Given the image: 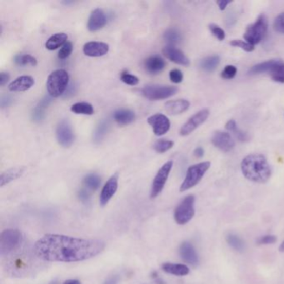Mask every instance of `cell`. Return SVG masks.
<instances>
[{"label":"cell","mask_w":284,"mask_h":284,"mask_svg":"<svg viewBox=\"0 0 284 284\" xmlns=\"http://www.w3.org/2000/svg\"><path fill=\"white\" fill-rule=\"evenodd\" d=\"M174 145L172 140L159 139L153 145V149L158 153H166L167 151L170 150Z\"/></svg>","instance_id":"e575fe53"},{"label":"cell","mask_w":284,"mask_h":284,"mask_svg":"<svg viewBox=\"0 0 284 284\" xmlns=\"http://www.w3.org/2000/svg\"><path fill=\"white\" fill-rule=\"evenodd\" d=\"M104 248V242L99 239L48 234L35 243L33 252L38 258L47 262H74L94 258Z\"/></svg>","instance_id":"6da1fadb"},{"label":"cell","mask_w":284,"mask_h":284,"mask_svg":"<svg viewBox=\"0 0 284 284\" xmlns=\"http://www.w3.org/2000/svg\"><path fill=\"white\" fill-rule=\"evenodd\" d=\"M277 241V238L273 235H266V236L261 237L258 239L259 244H273Z\"/></svg>","instance_id":"f6af8a7d"},{"label":"cell","mask_w":284,"mask_h":284,"mask_svg":"<svg viewBox=\"0 0 284 284\" xmlns=\"http://www.w3.org/2000/svg\"><path fill=\"white\" fill-rule=\"evenodd\" d=\"M166 63L159 55H152L150 57L145 59V68L147 72L151 75H157L162 72L165 68Z\"/></svg>","instance_id":"ffe728a7"},{"label":"cell","mask_w":284,"mask_h":284,"mask_svg":"<svg viewBox=\"0 0 284 284\" xmlns=\"http://www.w3.org/2000/svg\"><path fill=\"white\" fill-rule=\"evenodd\" d=\"M226 129L228 130V131L231 132L235 138L240 141V142H247L250 140V136L247 133H245L243 130H241L238 127L236 122L234 119H231V120L228 121V122L226 123Z\"/></svg>","instance_id":"f1b7e54d"},{"label":"cell","mask_w":284,"mask_h":284,"mask_svg":"<svg viewBox=\"0 0 284 284\" xmlns=\"http://www.w3.org/2000/svg\"><path fill=\"white\" fill-rule=\"evenodd\" d=\"M209 29L212 34L214 35L216 39H218L219 41H222V40L225 39V32H224L223 29H221L220 27L216 25V24H210Z\"/></svg>","instance_id":"ab89813d"},{"label":"cell","mask_w":284,"mask_h":284,"mask_svg":"<svg viewBox=\"0 0 284 284\" xmlns=\"http://www.w3.org/2000/svg\"><path fill=\"white\" fill-rule=\"evenodd\" d=\"M217 4L219 5L220 10H224L227 8V5L231 4V2L230 1H225V0H220V1H218Z\"/></svg>","instance_id":"681fc988"},{"label":"cell","mask_w":284,"mask_h":284,"mask_svg":"<svg viewBox=\"0 0 284 284\" xmlns=\"http://www.w3.org/2000/svg\"><path fill=\"white\" fill-rule=\"evenodd\" d=\"M24 173V168L23 167L9 168L8 170L5 171L0 176V186L4 187L9 183L17 180Z\"/></svg>","instance_id":"cb8c5ba5"},{"label":"cell","mask_w":284,"mask_h":284,"mask_svg":"<svg viewBox=\"0 0 284 284\" xmlns=\"http://www.w3.org/2000/svg\"><path fill=\"white\" fill-rule=\"evenodd\" d=\"M227 241L228 244L236 250V251H243L244 250V243L238 235L230 234L227 235Z\"/></svg>","instance_id":"d590c367"},{"label":"cell","mask_w":284,"mask_h":284,"mask_svg":"<svg viewBox=\"0 0 284 284\" xmlns=\"http://www.w3.org/2000/svg\"><path fill=\"white\" fill-rule=\"evenodd\" d=\"M83 184L87 189L92 191L97 190L101 184L100 177L95 173H90L83 179Z\"/></svg>","instance_id":"836d02e7"},{"label":"cell","mask_w":284,"mask_h":284,"mask_svg":"<svg viewBox=\"0 0 284 284\" xmlns=\"http://www.w3.org/2000/svg\"><path fill=\"white\" fill-rule=\"evenodd\" d=\"M13 62L17 66H34L37 65L38 62L36 58L30 55H17L13 59Z\"/></svg>","instance_id":"d6a6232c"},{"label":"cell","mask_w":284,"mask_h":284,"mask_svg":"<svg viewBox=\"0 0 284 284\" xmlns=\"http://www.w3.org/2000/svg\"><path fill=\"white\" fill-rule=\"evenodd\" d=\"M162 52L167 59L173 62L174 64L182 66H188L190 64L189 59L184 55V52L176 47L167 45L163 48Z\"/></svg>","instance_id":"2e32d148"},{"label":"cell","mask_w":284,"mask_h":284,"mask_svg":"<svg viewBox=\"0 0 284 284\" xmlns=\"http://www.w3.org/2000/svg\"><path fill=\"white\" fill-rule=\"evenodd\" d=\"M68 83L69 75L66 70H55L47 79L46 87L48 95L52 98L62 96L68 88Z\"/></svg>","instance_id":"277c9868"},{"label":"cell","mask_w":284,"mask_h":284,"mask_svg":"<svg viewBox=\"0 0 284 284\" xmlns=\"http://www.w3.org/2000/svg\"><path fill=\"white\" fill-rule=\"evenodd\" d=\"M52 97L45 96L36 105L32 114V118L34 122H40L44 120L47 108L52 103Z\"/></svg>","instance_id":"603a6c76"},{"label":"cell","mask_w":284,"mask_h":284,"mask_svg":"<svg viewBox=\"0 0 284 284\" xmlns=\"http://www.w3.org/2000/svg\"><path fill=\"white\" fill-rule=\"evenodd\" d=\"M35 81L33 77L29 75H23L17 77V79L9 84V90L11 92H24L30 90L34 85Z\"/></svg>","instance_id":"d6986e66"},{"label":"cell","mask_w":284,"mask_h":284,"mask_svg":"<svg viewBox=\"0 0 284 284\" xmlns=\"http://www.w3.org/2000/svg\"><path fill=\"white\" fill-rule=\"evenodd\" d=\"M10 76L9 73L1 72L0 73V86H5L8 82H9Z\"/></svg>","instance_id":"7dc6e473"},{"label":"cell","mask_w":284,"mask_h":284,"mask_svg":"<svg viewBox=\"0 0 284 284\" xmlns=\"http://www.w3.org/2000/svg\"><path fill=\"white\" fill-rule=\"evenodd\" d=\"M273 29L276 32L284 34V13L276 17L273 23Z\"/></svg>","instance_id":"b9f144b4"},{"label":"cell","mask_w":284,"mask_h":284,"mask_svg":"<svg viewBox=\"0 0 284 284\" xmlns=\"http://www.w3.org/2000/svg\"><path fill=\"white\" fill-rule=\"evenodd\" d=\"M13 102L11 97L7 94H4L1 96V100H0V103H1V107L6 108L9 107V105L11 104Z\"/></svg>","instance_id":"bcb514c9"},{"label":"cell","mask_w":284,"mask_h":284,"mask_svg":"<svg viewBox=\"0 0 284 284\" xmlns=\"http://www.w3.org/2000/svg\"><path fill=\"white\" fill-rule=\"evenodd\" d=\"M120 79L122 83H125V84L129 86H136L139 83V79L138 77L131 75L130 73L127 72V71H123V72L121 73Z\"/></svg>","instance_id":"8d00e7d4"},{"label":"cell","mask_w":284,"mask_h":284,"mask_svg":"<svg viewBox=\"0 0 284 284\" xmlns=\"http://www.w3.org/2000/svg\"><path fill=\"white\" fill-rule=\"evenodd\" d=\"M52 284H57V283H56V282H54V283H52Z\"/></svg>","instance_id":"db71d44e"},{"label":"cell","mask_w":284,"mask_h":284,"mask_svg":"<svg viewBox=\"0 0 284 284\" xmlns=\"http://www.w3.org/2000/svg\"><path fill=\"white\" fill-rule=\"evenodd\" d=\"M268 26L267 17L264 14H261L258 16L255 23L247 26L245 31L244 40L254 46L255 44H259L267 33Z\"/></svg>","instance_id":"52a82bcc"},{"label":"cell","mask_w":284,"mask_h":284,"mask_svg":"<svg viewBox=\"0 0 284 284\" xmlns=\"http://www.w3.org/2000/svg\"><path fill=\"white\" fill-rule=\"evenodd\" d=\"M147 121L153 129V134L156 136L164 135L170 129V121L168 119V117L164 114H153L148 118Z\"/></svg>","instance_id":"4fadbf2b"},{"label":"cell","mask_w":284,"mask_h":284,"mask_svg":"<svg viewBox=\"0 0 284 284\" xmlns=\"http://www.w3.org/2000/svg\"><path fill=\"white\" fill-rule=\"evenodd\" d=\"M58 143L64 148H69L75 142V134L70 122L66 119L59 122L56 128Z\"/></svg>","instance_id":"8fae6325"},{"label":"cell","mask_w":284,"mask_h":284,"mask_svg":"<svg viewBox=\"0 0 284 284\" xmlns=\"http://www.w3.org/2000/svg\"><path fill=\"white\" fill-rule=\"evenodd\" d=\"M73 48H74V46H73L72 43L71 42H67L64 46L60 48V50H59V54H58V58L63 60V59L69 57L70 55L72 54Z\"/></svg>","instance_id":"74e56055"},{"label":"cell","mask_w":284,"mask_h":284,"mask_svg":"<svg viewBox=\"0 0 284 284\" xmlns=\"http://www.w3.org/2000/svg\"><path fill=\"white\" fill-rule=\"evenodd\" d=\"M237 68L234 65L226 66L224 69L222 71L221 76L224 79H232L237 75Z\"/></svg>","instance_id":"60d3db41"},{"label":"cell","mask_w":284,"mask_h":284,"mask_svg":"<svg viewBox=\"0 0 284 284\" xmlns=\"http://www.w3.org/2000/svg\"><path fill=\"white\" fill-rule=\"evenodd\" d=\"M230 44H231L233 47L240 48L241 49H243V50L246 51V52H253V51L254 50V45L248 44L247 42L243 41V40H234L231 41Z\"/></svg>","instance_id":"f35d334b"},{"label":"cell","mask_w":284,"mask_h":284,"mask_svg":"<svg viewBox=\"0 0 284 284\" xmlns=\"http://www.w3.org/2000/svg\"><path fill=\"white\" fill-rule=\"evenodd\" d=\"M70 110L75 114H83V115H92L94 113L93 105L86 102H79L73 104L70 108Z\"/></svg>","instance_id":"1f68e13d"},{"label":"cell","mask_w":284,"mask_h":284,"mask_svg":"<svg viewBox=\"0 0 284 284\" xmlns=\"http://www.w3.org/2000/svg\"><path fill=\"white\" fill-rule=\"evenodd\" d=\"M251 75L269 74L273 81L284 83V62L280 59H271L253 66L248 71Z\"/></svg>","instance_id":"3957f363"},{"label":"cell","mask_w":284,"mask_h":284,"mask_svg":"<svg viewBox=\"0 0 284 284\" xmlns=\"http://www.w3.org/2000/svg\"><path fill=\"white\" fill-rule=\"evenodd\" d=\"M164 41L168 43V45L174 46L176 44H180L183 40V37H182L181 33L179 29L170 28L164 32Z\"/></svg>","instance_id":"4dcf8cb0"},{"label":"cell","mask_w":284,"mask_h":284,"mask_svg":"<svg viewBox=\"0 0 284 284\" xmlns=\"http://www.w3.org/2000/svg\"><path fill=\"white\" fill-rule=\"evenodd\" d=\"M194 202V196L188 195L179 204L174 212V219L177 224L184 225L193 218Z\"/></svg>","instance_id":"9c48e42d"},{"label":"cell","mask_w":284,"mask_h":284,"mask_svg":"<svg viewBox=\"0 0 284 284\" xmlns=\"http://www.w3.org/2000/svg\"><path fill=\"white\" fill-rule=\"evenodd\" d=\"M180 254L184 262L192 266H196L199 263V257L195 248L188 242L182 243L180 248Z\"/></svg>","instance_id":"44dd1931"},{"label":"cell","mask_w":284,"mask_h":284,"mask_svg":"<svg viewBox=\"0 0 284 284\" xmlns=\"http://www.w3.org/2000/svg\"><path fill=\"white\" fill-rule=\"evenodd\" d=\"M107 16L103 9H95L90 13L88 21H87V29L90 32H97L103 29L107 24Z\"/></svg>","instance_id":"ac0fdd59"},{"label":"cell","mask_w":284,"mask_h":284,"mask_svg":"<svg viewBox=\"0 0 284 284\" xmlns=\"http://www.w3.org/2000/svg\"><path fill=\"white\" fill-rule=\"evenodd\" d=\"M64 284H81V282H80V281H79V280L71 279L66 281Z\"/></svg>","instance_id":"816d5d0a"},{"label":"cell","mask_w":284,"mask_h":284,"mask_svg":"<svg viewBox=\"0 0 284 284\" xmlns=\"http://www.w3.org/2000/svg\"><path fill=\"white\" fill-rule=\"evenodd\" d=\"M162 269L165 273L175 276H186L189 273V269L186 265L180 263L165 262L162 265Z\"/></svg>","instance_id":"4316f807"},{"label":"cell","mask_w":284,"mask_h":284,"mask_svg":"<svg viewBox=\"0 0 284 284\" xmlns=\"http://www.w3.org/2000/svg\"><path fill=\"white\" fill-rule=\"evenodd\" d=\"M78 196H79V199H80V201L83 202V203H90V199H91L90 192H88V190H87V189H85V188H83L81 190H79Z\"/></svg>","instance_id":"ee69618b"},{"label":"cell","mask_w":284,"mask_h":284,"mask_svg":"<svg viewBox=\"0 0 284 284\" xmlns=\"http://www.w3.org/2000/svg\"><path fill=\"white\" fill-rule=\"evenodd\" d=\"M245 177L250 181L264 184L271 176V168L267 158L262 154H250L241 163Z\"/></svg>","instance_id":"7a4b0ae2"},{"label":"cell","mask_w":284,"mask_h":284,"mask_svg":"<svg viewBox=\"0 0 284 284\" xmlns=\"http://www.w3.org/2000/svg\"><path fill=\"white\" fill-rule=\"evenodd\" d=\"M173 161H168L159 168V170L157 171L151 187V199H155L162 192L173 168Z\"/></svg>","instance_id":"30bf717a"},{"label":"cell","mask_w":284,"mask_h":284,"mask_svg":"<svg viewBox=\"0 0 284 284\" xmlns=\"http://www.w3.org/2000/svg\"><path fill=\"white\" fill-rule=\"evenodd\" d=\"M135 114L130 110H118L114 112V119L118 125H128L135 120Z\"/></svg>","instance_id":"484cf974"},{"label":"cell","mask_w":284,"mask_h":284,"mask_svg":"<svg viewBox=\"0 0 284 284\" xmlns=\"http://www.w3.org/2000/svg\"><path fill=\"white\" fill-rule=\"evenodd\" d=\"M195 157L198 158H201L204 155V149L202 147H198L197 149H195L194 152H193Z\"/></svg>","instance_id":"c3c4849f"},{"label":"cell","mask_w":284,"mask_h":284,"mask_svg":"<svg viewBox=\"0 0 284 284\" xmlns=\"http://www.w3.org/2000/svg\"><path fill=\"white\" fill-rule=\"evenodd\" d=\"M110 129V122L108 120H102L97 125L96 129L93 134V139L95 144H100L103 141L105 136L108 134Z\"/></svg>","instance_id":"f546056e"},{"label":"cell","mask_w":284,"mask_h":284,"mask_svg":"<svg viewBox=\"0 0 284 284\" xmlns=\"http://www.w3.org/2000/svg\"><path fill=\"white\" fill-rule=\"evenodd\" d=\"M212 144L223 152H230L235 146L232 136L226 132L217 131L212 137Z\"/></svg>","instance_id":"9a60e30c"},{"label":"cell","mask_w":284,"mask_h":284,"mask_svg":"<svg viewBox=\"0 0 284 284\" xmlns=\"http://www.w3.org/2000/svg\"><path fill=\"white\" fill-rule=\"evenodd\" d=\"M279 250L281 252H284V242L281 244V246H280Z\"/></svg>","instance_id":"f5cc1de1"},{"label":"cell","mask_w":284,"mask_h":284,"mask_svg":"<svg viewBox=\"0 0 284 284\" xmlns=\"http://www.w3.org/2000/svg\"><path fill=\"white\" fill-rule=\"evenodd\" d=\"M118 187V173H115L110 177L107 183L103 186L102 192H101L100 205L102 207L107 205L110 199L114 197V194L116 193Z\"/></svg>","instance_id":"5bb4252c"},{"label":"cell","mask_w":284,"mask_h":284,"mask_svg":"<svg viewBox=\"0 0 284 284\" xmlns=\"http://www.w3.org/2000/svg\"><path fill=\"white\" fill-rule=\"evenodd\" d=\"M83 51L88 57H102L109 52L110 46L103 42H87L83 45Z\"/></svg>","instance_id":"e0dca14e"},{"label":"cell","mask_w":284,"mask_h":284,"mask_svg":"<svg viewBox=\"0 0 284 284\" xmlns=\"http://www.w3.org/2000/svg\"><path fill=\"white\" fill-rule=\"evenodd\" d=\"M169 79H170L171 82L173 83H180L183 81L184 79V75L182 73L181 70L175 69L171 70L169 73Z\"/></svg>","instance_id":"7bdbcfd3"},{"label":"cell","mask_w":284,"mask_h":284,"mask_svg":"<svg viewBox=\"0 0 284 284\" xmlns=\"http://www.w3.org/2000/svg\"><path fill=\"white\" fill-rule=\"evenodd\" d=\"M177 87L160 84H149L145 86L141 90L143 95L149 100H163L169 99L177 94Z\"/></svg>","instance_id":"ba28073f"},{"label":"cell","mask_w":284,"mask_h":284,"mask_svg":"<svg viewBox=\"0 0 284 284\" xmlns=\"http://www.w3.org/2000/svg\"><path fill=\"white\" fill-rule=\"evenodd\" d=\"M220 64V58L218 55H211L204 58L200 61V68L205 72H214Z\"/></svg>","instance_id":"83f0119b"},{"label":"cell","mask_w":284,"mask_h":284,"mask_svg":"<svg viewBox=\"0 0 284 284\" xmlns=\"http://www.w3.org/2000/svg\"><path fill=\"white\" fill-rule=\"evenodd\" d=\"M68 40V35L64 33H58L52 35L47 40L45 47L49 51L56 50L57 48L64 46Z\"/></svg>","instance_id":"d4e9b609"},{"label":"cell","mask_w":284,"mask_h":284,"mask_svg":"<svg viewBox=\"0 0 284 284\" xmlns=\"http://www.w3.org/2000/svg\"><path fill=\"white\" fill-rule=\"evenodd\" d=\"M211 166L210 162H202L189 167L185 179L180 186V192L188 190L197 185Z\"/></svg>","instance_id":"8992f818"},{"label":"cell","mask_w":284,"mask_h":284,"mask_svg":"<svg viewBox=\"0 0 284 284\" xmlns=\"http://www.w3.org/2000/svg\"><path fill=\"white\" fill-rule=\"evenodd\" d=\"M119 282V277L118 276H113L111 278L104 282V284H118Z\"/></svg>","instance_id":"f907efd6"},{"label":"cell","mask_w":284,"mask_h":284,"mask_svg":"<svg viewBox=\"0 0 284 284\" xmlns=\"http://www.w3.org/2000/svg\"><path fill=\"white\" fill-rule=\"evenodd\" d=\"M24 241L22 233L17 229L4 230L0 234V255H8L17 250Z\"/></svg>","instance_id":"5b68a950"},{"label":"cell","mask_w":284,"mask_h":284,"mask_svg":"<svg viewBox=\"0 0 284 284\" xmlns=\"http://www.w3.org/2000/svg\"><path fill=\"white\" fill-rule=\"evenodd\" d=\"M209 111L208 110H202L193 114L188 121L182 126L180 134L181 136H188L192 134L195 129H197L200 125H203L209 117Z\"/></svg>","instance_id":"7c38bea8"},{"label":"cell","mask_w":284,"mask_h":284,"mask_svg":"<svg viewBox=\"0 0 284 284\" xmlns=\"http://www.w3.org/2000/svg\"><path fill=\"white\" fill-rule=\"evenodd\" d=\"M190 107V103L187 99H175V100L168 101L164 104V109L167 113L170 115H177L181 114Z\"/></svg>","instance_id":"7402d4cb"}]
</instances>
